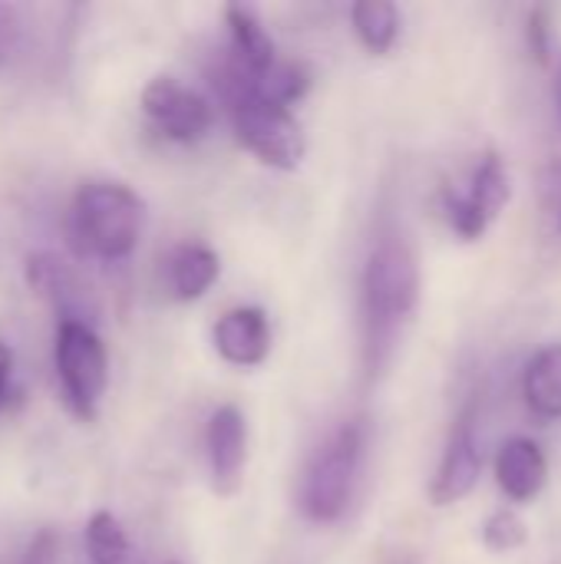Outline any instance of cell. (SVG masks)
<instances>
[{"mask_svg": "<svg viewBox=\"0 0 561 564\" xmlns=\"http://www.w3.org/2000/svg\"><path fill=\"white\" fill-rule=\"evenodd\" d=\"M218 96L231 116L238 142L265 165L278 172H294L308 155V139L294 112L281 102L261 96L251 83V73L231 56L212 73Z\"/></svg>", "mask_w": 561, "mask_h": 564, "instance_id": "cell-1", "label": "cell"}, {"mask_svg": "<svg viewBox=\"0 0 561 564\" xmlns=\"http://www.w3.org/2000/svg\"><path fill=\"white\" fill-rule=\"evenodd\" d=\"M145 228V202L122 182H83L63 218L66 245L86 261H126Z\"/></svg>", "mask_w": 561, "mask_h": 564, "instance_id": "cell-2", "label": "cell"}, {"mask_svg": "<svg viewBox=\"0 0 561 564\" xmlns=\"http://www.w3.org/2000/svg\"><path fill=\"white\" fill-rule=\"evenodd\" d=\"M364 301V330L370 367H380L397 340L400 324L410 321L420 301V268L417 254L400 235H384L364 268L360 284Z\"/></svg>", "mask_w": 561, "mask_h": 564, "instance_id": "cell-3", "label": "cell"}, {"mask_svg": "<svg viewBox=\"0 0 561 564\" xmlns=\"http://www.w3.org/2000/svg\"><path fill=\"white\" fill-rule=\"evenodd\" d=\"M364 443H367V430L364 423L354 420L337 426L317 446L301 479V512L311 522L327 525L347 512L364 463Z\"/></svg>", "mask_w": 561, "mask_h": 564, "instance_id": "cell-4", "label": "cell"}, {"mask_svg": "<svg viewBox=\"0 0 561 564\" xmlns=\"http://www.w3.org/2000/svg\"><path fill=\"white\" fill-rule=\"evenodd\" d=\"M53 360L66 410L79 423H93L109 387V354L103 337L83 321H60Z\"/></svg>", "mask_w": 561, "mask_h": 564, "instance_id": "cell-5", "label": "cell"}, {"mask_svg": "<svg viewBox=\"0 0 561 564\" xmlns=\"http://www.w3.org/2000/svg\"><path fill=\"white\" fill-rule=\"evenodd\" d=\"M513 198V178L503 162V155L486 152L479 165L470 175L466 188H446L443 192V215L450 228L463 241H476L489 231V225L499 218V212Z\"/></svg>", "mask_w": 561, "mask_h": 564, "instance_id": "cell-6", "label": "cell"}, {"mask_svg": "<svg viewBox=\"0 0 561 564\" xmlns=\"http://www.w3.org/2000/svg\"><path fill=\"white\" fill-rule=\"evenodd\" d=\"M139 106H142V116L149 119V126L162 139L182 142V145L205 139L212 132V122H215L212 102L172 76H152L142 86Z\"/></svg>", "mask_w": 561, "mask_h": 564, "instance_id": "cell-7", "label": "cell"}, {"mask_svg": "<svg viewBox=\"0 0 561 564\" xmlns=\"http://www.w3.org/2000/svg\"><path fill=\"white\" fill-rule=\"evenodd\" d=\"M205 449H208V476L215 496L231 499L241 489L245 466H248V423L238 406L225 403L212 413Z\"/></svg>", "mask_w": 561, "mask_h": 564, "instance_id": "cell-8", "label": "cell"}, {"mask_svg": "<svg viewBox=\"0 0 561 564\" xmlns=\"http://www.w3.org/2000/svg\"><path fill=\"white\" fill-rule=\"evenodd\" d=\"M479 476H483V453L476 440V423H473V413H463L446 440L443 459L430 482V502L436 509L463 502L479 486Z\"/></svg>", "mask_w": 561, "mask_h": 564, "instance_id": "cell-9", "label": "cell"}, {"mask_svg": "<svg viewBox=\"0 0 561 564\" xmlns=\"http://www.w3.org/2000/svg\"><path fill=\"white\" fill-rule=\"evenodd\" d=\"M212 344L218 357L231 367H261L271 354V324L261 307L225 311L212 327Z\"/></svg>", "mask_w": 561, "mask_h": 564, "instance_id": "cell-10", "label": "cell"}, {"mask_svg": "<svg viewBox=\"0 0 561 564\" xmlns=\"http://www.w3.org/2000/svg\"><path fill=\"white\" fill-rule=\"evenodd\" d=\"M496 482L509 502L526 506V502L539 499L549 482V463H546V453L539 449V443L526 440V436L506 440L496 456Z\"/></svg>", "mask_w": 561, "mask_h": 564, "instance_id": "cell-11", "label": "cell"}, {"mask_svg": "<svg viewBox=\"0 0 561 564\" xmlns=\"http://www.w3.org/2000/svg\"><path fill=\"white\" fill-rule=\"evenodd\" d=\"M222 274V261L208 245H179L169 258V291L175 301H198Z\"/></svg>", "mask_w": 561, "mask_h": 564, "instance_id": "cell-12", "label": "cell"}, {"mask_svg": "<svg viewBox=\"0 0 561 564\" xmlns=\"http://www.w3.org/2000/svg\"><path fill=\"white\" fill-rule=\"evenodd\" d=\"M225 23H228V33H231V56L251 76H265L278 63L274 40L268 36L265 23L248 7H238V3L225 7Z\"/></svg>", "mask_w": 561, "mask_h": 564, "instance_id": "cell-13", "label": "cell"}, {"mask_svg": "<svg viewBox=\"0 0 561 564\" xmlns=\"http://www.w3.org/2000/svg\"><path fill=\"white\" fill-rule=\"evenodd\" d=\"M26 274H30V284L63 311L60 321H83L86 324L83 294H79L83 288H79V281H76V274L69 271L66 261H60L56 254H30Z\"/></svg>", "mask_w": 561, "mask_h": 564, "instance_id": "cell-14", "label": "cell"}, {"mask_svg": "<svg viewBox=\"0 0 561 564\" xmlns=\"http://www.w3.org/2000/svg\"><path fill=\"white\" fill-rule=\"evenodd\" d=\"M522 393L539 420H561V344L542 347L529 360Z\"/></svg>", "mask_w": 561, "mask_h": 564, "instance_id": "cell-15", "label": "cell"}, {"mask_svg": "<svg viewBox=\"0 0 561 564\" xmlns=\"http://www.w3.org/2000/svg\"><path fill=\"white\" fill-rule=\"evenodd\" d=\"M350 23L357 40L374 53L387 56L400 36V10L390 0H360L350 7Z\"/></svg>", "mask_w": 561, "mask_h": 564, "instance_id": "cell-16", "label": "cell"}, {"mask_svg": "<svg viewBox=\"0 0 561 564\" xmlns=\"http://www.w3.org/2000/svg\"><path fill=\"white\" fill-rule=\"evenodd\" d=\"M86 555L93 564H142L139 552L112 512H93L86 522Z\"/></svg>", "mask_w": 561, "mask_h": 564, "instance_id": "cell-17", "label": "cell"}, {"mask_svg": "<svg viewBox=\"0 0 561 564\" xmlns=\"http://www.w3.org/2000/svg\"><path fill=\"white\" fill-rule=\"evenodd\" d=\"M255 89L261 96H268L271 102H281V106H291L294 99H301L311 86V76L301 63H288V59H278L265 76H251Z\"/></svg>", "mask_w": 561, "mask_h": 564, "instance_id": "cell-18", "label": "cell"}, {"mask_svg": "<svg viewBox=\"0 0 561 564\" xmlns=\"http://www.w3.org/2000/svg\"><path fill=\"white\" fill-rule=\"evenodd\" d=\"M529 542V525L516 509H496L486 522H483V545L496 555H509L526 549Z\"/></svg>", "mask_w": 561, "mask_h": 564, "instance_id": "cell-19", "label": "cell"}, {"mask_svg": "<svg viewBox=\"0 0 561 564\" xmlns=\"http://www.w3.org/2000/svg\"><path fill=\"white\" fill-rule=\"evenodd\" d=\"M526 36H529V50L539 63H549L552 56V13L549 7H536L529 13V23H526Z\"/></svg>", "mask_w": 561, "mask_h": 564, "instance_id": "cell-20", "label": "cell"}, {"mask_svg": "<svg viewBox=\"0 0 561 564\" xmlns=\"http://www.w3.org/2000/svg\"><path fill=\"white\" fill-rule=\"evenodd\" d=\"M56 562V535L53 532H40L30 549L23 552L20 564H53Z\"/></svg>", "mask_w": 561, "mask_h": 564, "instance_id": "cell-21", "label": "cell"}, {"mask_svg": "<svg viewBox=\"0 0 561 564\" xmlns=\"http://www.w3.org/2000/svg\"><path fill=\"white\" fill-rule=\"evenodd\" d=\"M10 370H13V350L0 340V400H3V390H7Z\"/></svg>", "mask_w": 561, "mask_h": 564, "instance_id": "cell-22", "label": "cell"}, {"mask_svg": "<svg viewBox=\"0 0 561 564\" xmlns=\"http://www.w3.org/2000/svg\"><path fill=\"white\" fill-rule=\"evenodd\" d=\"M555 106H559V112H561V59H559V69H555Z\"/></svg>", "mask_w": 561, "mask_h": 564, "instance_id": "cell-23", "label": "cell"}, {"mask_svg": "<svg viewBox=\"0 0 561 564\" xmlns=\"http://www.w3.org/2000/svg\"><path fill=\"white\" fill-rule=\"evenodd\" d=\"M559 231H561V205H559Z\"/></svg>", "mask_w": 561, "mask_h": 564, "instance_id": "cell-24", "label": "cell"}]
</instances>
